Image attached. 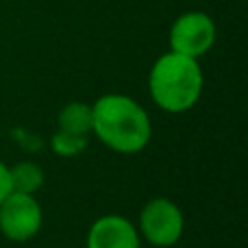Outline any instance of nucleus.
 Here are the masks:
<instances>
[{"label": "nucleus", "instance_id": "nucleus-1", "mask_svg": "<svg viewBox=\"0 0 248 248\" xmlns=\"http://www.w3.org/2000/svg\"><path fill=\"white\" fill-rule=\"evenodd\" d=\"M92 131L120 155L141 153L153 135L146 109L124 94H105L92 105Z\"/></svg>", "mask_w": 248, "mask_h": 248}, {"label": "nucleus", "instance_id": "nucleus-2", "mask_svg": "<svg viewBox=\"0 0 248 248\" xmlns=\"http://www.w3.org/2000/svg\"><path fill=\"white\" fill-rule=\"evenodd\" d=\"M148 90L157 107L163 111H189L202 94L201 65L192 57L168 52L155 61L148 77Z\"/></svg>", "mask_w": 248, "mask_h": 248}, {"label": "nucleus", "instance_id": "nucleus-3", "mask_svg": "<svg viewBox=\"0 0 248 248\" xmlns=\"http://www.w3.org/2000/svg\"><path fill=\"white\" fill-rule=\"evenodd\" d=\"M140 237L157 248H170L183 237L185 216L170 198H153L141 207Z\"/></svg>", "mask_w": 248, "mask_h": 248}, {"label": "nucleus", "instance_id": "nucleus-4", "mask_svg": "<svg viewBox=\"0 0 248 248\" xmlns=\"http://www.w3.org/2000/svg\"><path fill=\"white\" fill-rule=\"evenodd\" d=\"M44 224V211L33 194L11 192L0 202V233L11 242H29Z\"/></svg>", "mask_w": 248, "mask_h": 248}, {"label": "nucleus", "instance_id": "nucleus-5", "mask_svg": "<svg viewBox=\"0 0 248 248\" xmlns=\"http://www.w3.org/2000/svg\"><path fill=\"white\" fill-rule=\"evenodd\" d=\"M216 42V24L209 16L201 11L183 13L170 29L172 52L198 59Z\"/></svg>", "mask_w": 248, "mask_h": 248}, {"label": "nucleus", "instance_id": "nucleus-6", "mask_svg": "<svg viewBox=\"0 0 248 248\" xmlns=\"http://www.w3.org/2000/svg\"><path fill=\"white\" fill-rule=\"evenodd\" d=\"M87 248H141L140 231L124 216H100L87 231Z\"/></svg>", "mask_w": 248, "mask_h": 248}, {"label": "nucleus", "instance_id": "nucleus-7", "mask_svg": "<svg viewBox=\"0 0 248 248\" xmlns=\"http://www.w3.org/2000/svg\"><path fill=\"white\" fill-rule=\"evenodd\" d=\"M59 131L74 133V135H87L92 131V105L70 103L59 111Z\"/></svg>", "mask_w": 248, "mask_h": 248}, {"label": "nucleus", "instance_id": "nucleus-8", "mask_svg": "<svg viewBox=\"0 0 248 248\" xmlns=\"http://www.w3.org/2000/svg\"><path fill=\"white\" fill-rule=\"evenodd\" d=\"M9 174H11V187L13 192L20 194H33L39 192L44 185V170L33 161H20L13 168H9Z\"/></svg>", "mask_w": 248, "mask_h": 248}, {"label": "nucleus", "instance_id": "nucleus-9", "mask_svg": "<svg viewBox=\"0 0 248 248\" xmlns=\"http://www.w3.org/2000/svg\"><path fill=\"white\" fill-rule=\"evenodd\" d=\"M87 146V135H74V133L57 131L50 140V148L59 157H77Z\"/></svg>", "mask_w": 248, "mask_h": 248}, {"label": "nucleus", "instance_id": "nucleus-10", "mask_svg": "<svg viewBox=\"0 0 248 248\" xmlns=\"http://www.w3.org/2000/svg\"><path fill=\"white\" fill-rule=\"evenodd\" d=\"M13 192L11 187V174H9V166L4 161H0V202Z\"/></svg>", "mask_w": 248, "mask_h": 248}]
</instances>
